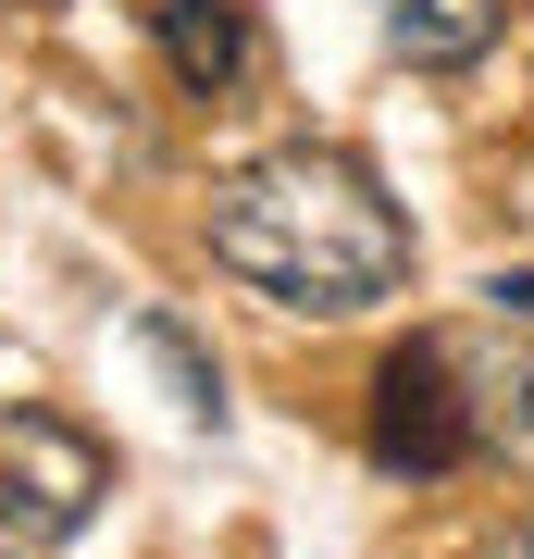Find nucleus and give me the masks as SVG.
I'll list each match as a JSON object with an SVG mask.
<instances>
[{
    "instance_id": "f257e3e1",
    "label": "nucleus",
    "mask_w": 534,
    "mask_h": 559,
    "mask_svg": "<svg viewBox=\"0 0 534 559\" xmlns=\"http://www.w3.org/2000/svg\"><path fill=\"white\" fill-rule=\"evenodd\" d=\"M199 237L274 311H373V299L411 286V212L348 150H261V162H237L212 187V212H199Z\"/></svg>"
},
{
    "instance_id": "f03ea898",
    "label": "nucleus",
    "mask_w": 534,
    "mask_h": 559,
    "mask_svg": "<svg viewBox=\"0 0 534 559\" xmlns=\"http://www.w3.org/2000/svg\"><path fill=\"white\" fill-rule=\"evenodd\" d=\"M112 498V448L62 411H0V535L13 547H62L87 535Z\"/></svg>"
},
{
    "instance_id": "7ed1b4c3",
    "label": "nucleus",
    "mask_w": 534,
    "mask_h": 559,
    "mask_svg": "<svg viewBox=\"0 0 534 559\" xmlns=\"http://www.w3.org/2000/svg\"><path fill=\"white\" fill-rule=\"evenodd\" d=\"M360 436H373V460L385 473H460V460H473V385H460V348L448 336H411L373 373V423H360Z\"/></svg>"
},
{
    "instance_id": "20e7f679",
    "label": "nucleus",
    "mask_w": 534,
    "mask_h": 559,
    "mask_svg": "<svg viewBox=\"0 0 534 559\" xmlns=\"http://www.w3.org/2000/svg\"><path fill=\"white\" fill-rule=\"evenodd\" d=\"M162 62H175V87L187 100H237L249 87V62H261V25H249V0H162Z\"/></svg>"
},
{
    "instance_id": "39448f33",
    "label": "nucleus",
    "mask_w": 534,
    "mask_h": 559,
    "mask_svg": "<svg viewBox=\"0 0 534 559\" xmlns=\"http://www.w3.org/2000/svg\"><path fill=\"white\" fill-rule=\"evenodd\" d=\"M460 385H473V448L510 460V473L534 485V348H510V360H460Z\"/></svg>"
},
{
    "instance_id": "423d86ee",
    "label": "nucleus",
    "mask_w": 534,
    "mask_h": 559,
    "mask_svg": "<svg viewBox=\"0 0 534 559\" xmlns=\"http://www.w3.org/2000/svg\"><path fill=\"white\" fill-rule=\"evenodd\" d=\"M397 62H473L497 38V0H373Z\"/></svg>"
},
{
    "instance_id": "0eeeda50",
    "label": "nucleus",
    "mask_w": 534,
    "mask_h": 559,
    "mask_svg": "<svg viewBox=\"0 0 534 559\" xmlns=\"http://www.w3.org/2000/svg\"><path fill=\"white\" fill-rule=\"evenodd\" d=\"M138 348L162 360V373H175L187 423H212V436H224V373H212V360H199V336H187V323H175V311H138Z\"/></svg>"
},
{
    "instance_id": "6e6552de",
    "label": "nucleus",
    "mask_w": 534,
    "mask_h": 559,
    "mask_svg": "<svg viewBox=\"0 0 534 559\" xmlns=\"http://www.w3.org/2000/svg\"><path fill=\"white\" fill-rule=\"evenodd\" d=\"M485 299H497V311H510V323H534V274H497V286H485Z\"/></svg>"
},
{
    "instance_id": "1a4fd4ad",
    "label": "nucleus",
    "mask_w": 534,
    "mask_h": 559,
    "mask_svg": "<svg viewBox=\"0 0 534 559\" xmlns=\"http://www.w3.org/2000/svg\"><path fill=\"white\" fill-rule=\"evenodd\" d=\"M473 559H534V522H510V535H485Z\"/></svg>"
},
{
    "instance_id": "9d476101",
    "label": "nucleus",
    "mask_w": 534,
    "mask_h": 559,
    "mask_svg": "<svg viewBox=\"0 0 534 559\" xmlns=\"http://www.w3.org/2000/svg\"><path fill=\"white\" fill-rule=\"evenodd\" d=\"M13 559H25V547H13Z\"/></svg>"
}]
</instances>
